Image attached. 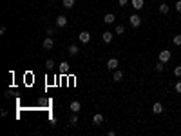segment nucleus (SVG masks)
Listing matches in <instances>:
<instances>
[{"mask_svg": "<svg viewBox=\"0 0 181 136\" xmlns=\"http://www.w3.org/2000/svg\"><path fill=\"white\" fill-rule=\"evenodd\" d=\"M45 69H47V71L55 69V60H45Z\"/></svg>", "mask_w": 181, "mask_h": 136, "instance_id": "18", "label": "nucleus"}, {"mask_svg": "<svg viewBox=\"0 0 181 136\" xmlns=\"http://www.w3.org/2000/svg\"><path fill=\"white\" fill-rule=\"evenodd\" d=\"M42 47H44L45 51H51L53 47H55V40H53L51 36H47V38H45L44 42H42Z\"/></svg>", "mask_w": 181, "mask_h": 136, "instance_id": "4", "label": "nucleus"}, {"mask_svg": "<svg viewBox=\"0 0 181 136\" xmlns=\"http://www.w3.org/2000/svg\"><path fill=\"white\" fill-rule=\"evenodd\" d=\"M64 8H65V9L74 8V0H64Z\"/></svg>", "mask_w": 181, "mask_h": 136, "instance_id": "17", "label": "nucleus"}, {"mask_svg": "<svg viewBox=\"0 0 181 136\" xmlns=\"http://www.w3.org/2000/svg\"><path fill=\"white\" fill-rule=\"evenodd\" d=\"M174 44H176V45H181V35H176V36H174Z\"/></svg>", "mask_w": 181, "mask_h": 136, "instance_id": "24", "label": "nucleus"}, {"mask_svg": "<svg viewBox=\"0 0 181 136\" xmlns=\"http://www.w3.org/2000/svg\"><path fill=\"white\" fill-rule=\"evenodd\" d=\"M69 109H71L72 113H80L82 105H80V102H78V100H72V102H71V105H69Z\"/></svg>", "mask_w": 181, "mask_h": 136, "instance_id": "7", "label": "nucleus"}, {"mask_svg": "<svg viewBox=\"0 0 181 136\" xmlns=\"http://www.w3.org/2000/svg\"><path fill=\"white\" fill-rule=\"evenodd\" d=\"M114 20H116V16L112 15V13H107V15L103 16V22H105V24H109V25H111V24H114Z\"/></svg>", "mask_w": 181, "mask_h": 136, "instance_id": "12", "label": "nucleus"}, {"mask_svg": "<svg viewBox=\"0 0 181 136\" xmlns=\"http://www.w3.org/2000/svg\"><path fill=\"white\" fill-rule=\"evenodd\" d=\"M78 40H80L82 44H89V42H91V33H89V31H82V33L78 35Z\"/></svg>", "mask_w": 181, "mask_h": 136, "instance_id": "3", "label": "nucleus"}, {"mask_svg": "<svg viewBox=\"0 0 181 136\" xmlns=\"http://www.w3.org/2000/svg\"><path fill=\"white\" fill-rule=\"evenodd\" d=\"M174 89H176V93H179V94H181V80H179V82H176V85H174Z\"/></svg>", "mask_w": 181, "mask_h": 136, "instance_id": "23", "label": "nucleus"}, {"mask_svg": "<svg viewBox=\"0 0 181 136\" xmlns=\"http://www.w3.org/2000/svg\"><path fill=\"white\" fill-rule=\"evenodd\" d=\"M56 25H58V27H65V25H67V16H65V15H60V16L56 18Z\"/></svg>", "mask_w": 181, "mask_h": 136, "instance_id": "9", "label": "nucleus"}, {"mask_svg": "<svg viewBox=\"0 0 181 136\" xmlns=\"http://www.w3.org/2000/svg\"><path fill=\"white\" fill-rule=\"evenodd\" d=\"M170 56H172V53H170V49H163L161 53H159V62H163V64H167L170 60Z\"/></svg>", "mask_w": 181, "mask_h": 136, "instance_id": "2", "label": "nucleus"}, {"mask_svg": "<svg viewBox=\"0 0 181 136\" xmlns=\"http://www.w3.org/2000/svg\"><path fill=\"white\" fill-rule=\"evenodd\" d=\"M176 11L181 13V0H178V2H176Z\"/></svg>", "mask_w": 181, "mask_h": 136, "instance_id": "26", "label": "nucleus"}, {"mask_svg": "<svg viewBox=\"0 0 181 136\" xmlns=\"http://www.w3.org/2000/svg\"><path fill=\"white\" fill-rule=\"evenodd\" d=\"M174 74H176V76H181V65H178L176 69H174Z\"/></svg>", "mask_w": 181, "mask_h": 136, "instance_id": "25", "label": "nucleus"}, {"mask_svg": "<svg viewBox=\"0 0 181 136\" xmlns=\"http://www.w3.org/2000/svg\"><path fill=\"white\" fill-rule=\"evenodd\" d=\"M118 65H120L118 58H111L109 62H107V69H111V71H116V69H118Z\"/></svg>", "mask_w": 181, "mask_h": 136, "instance_id": "5", "label": "nucleus"}, {"mask_svg": "<svg viewBox=\"0 0 181 136\" xmlns=\"http://www.w3.org/2000/svg\"><path fill=\"white\" fill-rule=\"evenodd\" d=\"M92 124H94V125H102L103 124V114H94V116H92Z\"/></svg>", "mask_w": 181, "mask_h": 136, "instance_id": "11", "label": "nucleus"}, {"mask_svg": "<svg viewBox=\"0 0 181 136\" xmlns=\"http://www.w3.org/2000/svg\"><path fill=\"white\" fill-rule=\"evenodd\" d=\"M125 33V27L123 25H116V35H123Z\"/></svg>", "mask_w": 181, "mask_h": 136, "instance_id": "20", "label": "nucleus"}, {"mask_svg": "<svg viewBox=\"0 0 181 136\" xmlns=\"http://www.w3.org/2000/svg\"><path fill=\"white\" fill-rule=\"evenodd\" d=\"M163 69H165V65H163V62H159V64H156V71H158V73H161Z\"/></svg>", "mask_w": 181, "mask_h": 136, "instance_id": "22", "label": "nucleus"}, {"mask_svg": "<svg viewBox=\"0 0 181 136\" xmlns=\"http://www.w3.org/2000/svg\"><path fill=\"white\" fill-rule=\"evenodd\" d=\"M76 124H78V116H76V113H74V114L69 118V125H76Z\"/></svg>", "mask_w": 181, "mask_h": 136, "instance_id": "19", "label": "nucleus"}, {"mask_svg": "<svg viewBox=\"0 0 181 136\" xmlns=\"http://www.w3.org/2000/svg\"><path fill=\"white\" fill-rule=\"evenodd\" d=\"M112 80H114V82H122V80H123V73H122V71H114V74H112Z\"/></svg>", "mask_w": 181, "mask_h": 136, "instance_id": "15", "label": "nucleus"}, {"mask_svg": "<svg viewBox=\"0 0 181 136\" xmlns=\"http://www.w3.org/2000/svg\"><path fill=\"white\" fill-rule=\"evenodd\" d=\"M38 104H40V107H45V105L49 104V100H47V98H40V102H38Z\"/></svg>", "mask_w": 181, "mask_h": 136, "instance_id": "21", "label": "nucleus"}, {"mask_svg": "<svg viewBox=\"0 0 181 136\" xmlns=\"http://www.w3.org/2000/svg\"><path fill=\"white\" fill-rule=\"evenodd\" d=\"M118 4L123 8V5H127V4H129V0H118Z\"/></svg>", "mask_w": 181, "mask_h": 136, "instance_id": "27", "label": "nucleus"}, {"mask_svg": "<svg viewBox=\"0 0 181 136\" xmlns=\"http://www.w3.org/2000/svg\"><path fill=\"white\" fill-rule=\"evenodd\" d=\"M169 4H161V5H159V13H161V15H167V13H169Z\"/></svg>", "mask_w": 181, "mask_h": 136, "instance_id": "16", "label": "nucleus"}, {"mask_svg": "<svg viewBox=\"0 0 181 136\" xmlns=\"http://www.w3.org/2000/svg\"><path fill=\"white\" fill-rule=\"evenodd\" d=\"M67 51H69L71 56H76L78 51H80V47H78V45H69V49H67Z\"/></svg>", "mask_w": 181, "mask_h": 136, "instance_id": "14", "label": "nucleus"}, {"mask_svg": "<svg viewBox=\"0 0 181 136\" xmlns=\"http://www.w3.org/2000/svg\"><path fill=\"white\" fill-rule=\"evenodd\" d=\"M129 24L132 27H139V25H141V16H139L138 13H132V15L129 16Z\"/></svg>", "mask_w": 181, "mask_h": 136, "instance_id": "1", "label": "nucleus"}, {"mask_svg": "<svg viewBox=\"0 0 181 136\" xmlns=\"http://www.w3.org/2000/svg\"><path fill=\"white\" fill-rule=\"evenodd\" d=\"M45 33H47V36H53V33H55V31H53V27H47V31H45Z\"/></svg>", "mask_w": 181, "mask_h": 136, "instance_id": "28", "label": "nucleus"}, {"mask_svg": "<svg viewBox=\"0 0 181 136\" xmlns=\"http://www.w3.org/2000/svg\"><path fill=\"white\" fill-rule=\"evenodd\" d=\"M152 113L154 114H161L163 113V104H161V102H156V104L152 105Z\"/></svg>", "mask_w": 181, "mask_h": 136, "instance_id": "6", "label": "nucleus"}, {"mask_svg": "<svg viewBox=\"0 0 181 136\" xmlns=\"http://www.w3.org/2000/svg\"><path fill=\"white\" fill-rule=\"evenodd\" d=\"M58 71L62 73V74H67V73H69V62H60Z\"/></svg>", "mask_w": 181, "mask_h": 136, "instance_id": "8", "label": "nucleus"}, {"mask_svg": "<svg viewBox=\"0 0 181 136\" xmlns=\"http://www.w3.org/2000/svg\"><path fill=\"white\" fill-rule=\"evenodd\" d=\"M130 4H132V8L136 9V11H139V9H141L143 5H145V2H143V0H130Z\"/></svg>", "mask_w": 181, "mask_h": 136, "instance_id": "10", "label": "nucleus"}, {"mask_svg": "<svg viewBox=\"0 0 181 136\" xmlns=\"http://www.w3.org/2000/svg\"><path fill=\"white\" fill-rule=\"evenodd\" d=\"M102 38H103V42H105V44H111V42H112V33H111V31H105Z\"/></svg>", "mask_w": 181, "mask_h": 136, "instance_id": "13", "label": "nucleus"}]
</instances>
